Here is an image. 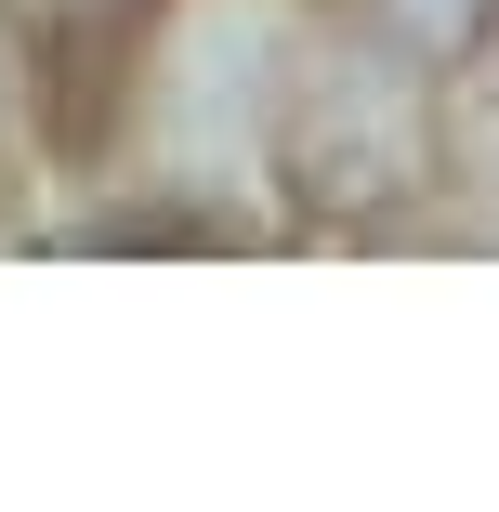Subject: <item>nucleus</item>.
I'll list each match as a JSON object with an SVG mask.
<instances>
[{"label":"nucleus","instance_id":"1","mask_svg":"<svg viewBox=\"0 0 499 512\" xmlns=\"http://www.w3.org/2000/svg\"><path fill=\"white\" fill-rule=\"evenodd\" d=\"M368 14H381V27H394V40H447V27H460V14H473V0H368Z\"/></svg>","mask_w":499,"mask_h":512}]
</instances>
